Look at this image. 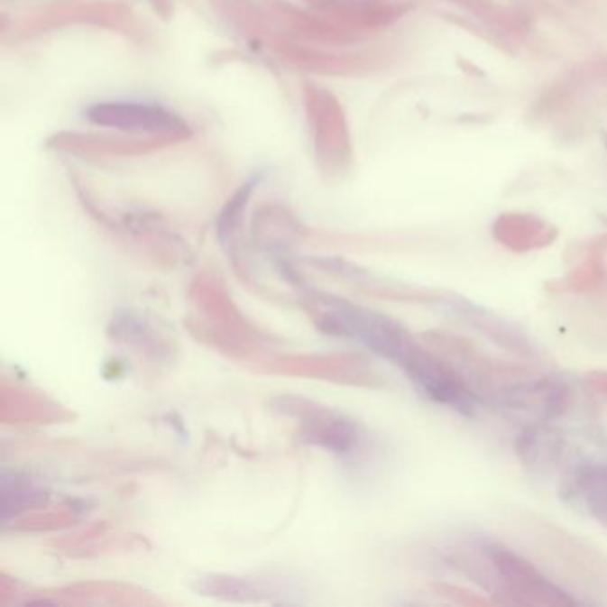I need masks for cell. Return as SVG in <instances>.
Segmentation results:
<instances>
[{
    "mask_svg": "<svg viewBox=\"0 0 607 607\" xmlns=\"http://www.w3.org/2000/svg\"><path fill=\"white\" fill-rule=\"evenodd\" d=\"M577 488L583 490L584 497L588 499L590 511L602 520L607 522V469H590L586 473L579 474Z\"/></svg>",
    "mask_w": 607,
    "mask_h": 607,
    "instance_id": "cell-2",
    "label": "cell"
},
{
    "mask_svg": "<svg viewBox=\"0 0 607 607\" xmlns=\"http://www.w3.org/2000/svg\"><path fill=\"white\" fill-rule=\"evenodd\" d=\"M89 120L125 131H170L175 127V120L170 113L139 104H102L89 109Z\"/></svg>",
    "mask_w": 607,
    "mask_h": 607,
    "instance_id": "cell-1",
    "label": "cell"
}]
</instances>
